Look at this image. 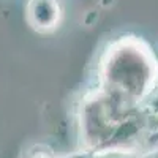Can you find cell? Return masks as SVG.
Segmentation results:
<instances>
[{"label":"cell","mask_w":158,"mask_h":158,"mask_svg":"<svg viewBox=\"0 0 158 158\" xmlns=\"http://www.w3.org/2000/svg\"><path fill=\"white\" fill-rule=\"evenodd\" d=\"M32 158H51V153L49 152H40V153H35Z\"/></svg>","instance_id":"3"},{"label":"cell","mask_w":158,"mask_h":158,"mask_svg":"<svg viewBox=\"0 0 158 158\" xmlns=\"http://www.w3.org/2000/svg\"><path fill=\"white\" fill-rule=\"evenodd\" d=\"M158 89V59L139 36L115 40L100 62L97 90L117 106L136 109Z\"/></svg>","instance_id":"1"},{"label":"cell","mask_w":158,"mask_h":158,"mask_svg":"<svg viewBox=\"0 0 158 158\" xmlns=\"http://www.w3.org/2000/svg\"><path fill=\"white\" fill-rule=\"evenodd\" d=\"M59 3L57 0H32L30 2V22L33 27L48 30L54 29L59 22Z\"/></svg>","instance_id":"2"}]
</instances>
